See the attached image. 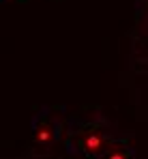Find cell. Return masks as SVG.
<instances>
[{
    "label": "cell",
    "mask_w": 148,
    "mask_h": 159,
    "mask_svg": "<svg viewBox=\"0 0 148 159\" xmlns=\"http://www.w3.org/2000/svg\"><path fill=\"white\" fill-rule=\"evenodd\" d=\"M107 146H110V133L97 120L86 123L79 131L75 133V148L79 153H84L86 157H99V155H103Z\"/></svg>",
    "instance_id": "1"
},
{
    "label": "cell",
    "mask_w": 148,
    "mask_h": 159,
    "mask_svg": "<svg viewBox=\"0 0 148 159\" xmlns=\"http://www.w3.org/2000/svg\"><path fill=\"white\" fill-rule=\"evenodd\" d=\"M101 159H131V151H129V146H124L120 142H110V146L105 148Z\"/></svg>",
    "instance_id": "2"
},
{
    "label": "cell",
    "mask_w": 148,
    "mask_h": 159,
    "mask_svg": "<svg viewBox=\"0 0 148 159\" xmlns=\"http://www.w3.org/2000/svg\"><path fill=\"white\" fill-rule=\"evenodd\" d=\"M37 138H39L41 142H49V140L54 138V125L49 123L47 118H43V125L37 127Z\"/></svg>",
    "instance_id": "3"
}]
</instances>
